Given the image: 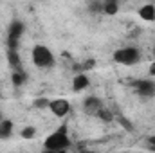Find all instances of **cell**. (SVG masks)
<instances>
[{"label": "cell", "mask_w": 155, "mask_h": 153, "mask_svg": "<svg viewBox=\"0 0 155 153\" xmlns=\"http://www.w3.org/2000/svg\"><path fill=\"white\" fill-rule=\"evenodd\" d=\"M88 85H90V81H88L87 74L78 72L76 76H74V79H72V90L74 92H83L85 88H88Z\"/></svg>", "instance_id": "obj_8"}, {"label": "cell", "mask_w": 155, "mask_h": 153, "mask_svg": "<svg viewBox=\"0 0 155 153\" xmlns=\"http://www.w3.org/2000/svg\"><path fill=\"white\" fill-rule=\"evenodd\" d=\"M99 108H103V101L97 96H87L83 99V110L88 115H96L99 112Z\"/></svg>", "instance_id": "obj_7"}, {"label": "cell", "mask_w": 155, "mask_h": 153, "mask_svg": "<svg viewBox=\"0 0 155 153\" xmlns=\"http://www.w3.org/2000/svg\"><path fill=\"white\" fill-rule=\"evenodd\" d=\"M7 61H9V67L13 70H20L22 69V58H20L18 49H7Z\"/></svg>", "instance_id": "obj_9"}, {"label": "cell", "mask_w": 155, "mask_h": 153, "mask_svg": "<svg viewBox=\"0 0 155 153\" xmlns=\"http://www.w3.org/2000/svg\"><path fill=\"white\" fill-rule=\"evenodd\" d=\"M43 148L49 150V151H65L71 148V139L67 135V126H60L54 133H51L45 142H43Z\"/></svg>", "instance_id": "obj_1"}, {"label": "cell", "mask_w": 155, "mask_h": 153, "mask_svg": "<svg viewBox=\"0 0 155 153\" xmlns=\"http://www.w3.org/2000/svg\"><path fill=\"white\" fill-rule=\"evenodd\" d=\"M31 58H33V63L38 67V69H52L56 65V60H54V54L51 52L49 47L45 45H35L33 47V52H31Z\"/></svg>", "instance_id": "obj_2"}, {"label": "cell", "mask_w": 155, "mask_h": 153, "mask_svg": "<svg viewBox=\"0 0 155 153\" xmlns=\"http://www.w3.org/2000/svg\"><path fill=\"white\" fill-rule=\"evenodd\" d=\"M0 99H2V92H0Z\"/></svg>", "instance_id": "obj_23"}, {"label": "cell", "mask_w": 155, "mask_h": 153, "mask_svg": "<svg viewBox=\"0 0 155 153\" xmlns=\"http://www.w3.org/2000/svg\"><path fill=\"white\" fill-rule=\"evenodd\" d=\"M2 119H4V117H2V112H0V121H2Z\"/></svg>", "instance_id": "obj_20"}, {"label": "cell", "mask_w": 155, "mask_h": 153, "mask_svg": "<svg viewBox=\"0 0 155 153\" xmlns=\"http://www.w3.org/2000/svg\"><path fill=\"white\" fill-rule=\"evenodd\" d=\"M150 76L155 77V61L152 63V65H150Z\"/></svg>", "instance_id": "obj_18"}, {"label": "cell", "mask_w": 155, "mask_h": 153, "mask_svg": "<svg viewBox=\"0 0 155 153\" xmlns=\"http://www.w3.org/2000/svg\"><path fill=\"white\" fill-rule=\"evenodd\" d=\"M11 81H13V86H15V88H20L22 85H25V81H27V74H25V70H24V69H20V70H13V74H11Z\"/></svg>", "instance_id": "obj_12"}, {"label": "cell", "mask_w": 155, "mask_h": 153, "mask_svg": "<svg viewBox=\"0 0 155 153\" xmlns=\"http://www.w3.org/2000/svg\"><path fill=\"white\" fill-rule=\"evenodd\" d=\"M141 60V50L137 47H123L114 52V61L119 65H135Z\"/></svg>", "instance_id": "obj_3"}, {"label": "cell", "mask_w": 155, "mask_h": 153, "mask_svg": "<svg viewBox=\"0 0 155 153\" xmlns=\"http://www.w3.org/2000/svg\"><path fill=\"white\" fill-rule=\"evenodd\" d=\"M134 86L141 99L148 101V99L155 97V81H152V79H137V81H134Z\"/></svg>", "instance_id": "obj_5"}, {"label": "cell", "mask_w": 155, "mask_h": 153, "mask_svg": "<svg viewBox=\"0 0 155 153\" xmlns=\"http://www.w3.org/2000/svg\"><path fill=\"white\" fill-rule=\"evenodd\" d=\"M24 31H25V24L22 20L15 18L9 24V29H7V38H5L7 49H18L20 47V40L24 36Z\"/></svg>", "instance_id": "obj_4"}, {"label": "cell", "mask_w": 155, "mask_h": 153, "mask_svg": "<svg viewBox=\"0 0 155 153\" xmlns=\"http://www.w3.org/2000/svg\"><path fill=\"white\" fill-rule=\"evenodd\" d=\"M49 103H51L49 97H36L33 105H35L36 110H49Z\"/></svg>", "instance_id": "obj_16"}, {"label": "cell", "mask_w": 155, "mask_h": 153, "mask_svg": "<svg viewBox=\"0 0 155 153\" xmlns=\"http://www.w3.org/2000/svg\"><path fill=\"white\" fill-rule=\"evenodd\" d=\"M96 117H99L103 122H112L114 121V114H112V110H108V108H99V112L96 114Z\"/></svg>", "instance_id": "obj_15"}, {"label": "cell", "mask_w": 155, "mask_h": 153, "mask_svg": "<svg viewBox=\"0 0 155 153\" xmlns=\"http://www.w3.org/2000/svg\"><path fill=\"white\" fill-rule=\"evenodd\" d=\"M139 18L144 22H153L155 20V5L153 4H144L139 9Z\"/></svg>", "instance_id": "obj_10"}, {"label": "cell", "mask_w": 155, "mask_h": 153, "mask_svg": "<svg viewBox=\"0 0 155 153\" xmlns=\"http://www.w3.org/2000/svg\"><path fill=\"white\" fill-rule=\"evenodd\" d=\"M148 144H150L152 150H155V137H150V142H148Z\"/></svg>", "instance_id": "obj_19"}, {"label": "cell", "mask_w": 155, "mask_h": 153, "mask_svg": "<svg viewBox=\"0 0 155 153\" xmlns=\"http://www.w3.org/2000/svg\"><path fill=\"white\" fill-rule=\"evenodd\" d=\"M38 2H47V0H38Z\"/></svg>", "instance_id": "obj_22"}, {"label": "cell", "mask_w": 155, "mask_h": 153, "mask_svg": "<svg viewBox=\"0 0 155 153\" xmlns=\"http://www.w3.org/2000/svg\"><path fill=\"white\" fill-rule=\"evenodd\" d=\"M49 110L56 117H67L69 112H71V103L67 99H51Z\"/></svg>", "instance_id": "obj_6"}, {"label": "cell", "mask_w": 155, "mask_h": 153, "mask_svg": "<svg viewBox=\"0 0 155 153\" xmlns=\"http://www.w3.org/2000/svg\"><path fill=\"white\" fill-rule=\"evenodd\" d=\"M13 128H15V124H13L11 119H2L0 121V139L2 141L9 139L13 135Z\"/></svg>", "instance_id": "obj_11"}, {"label": "cell", "mask_w": 155, "mask_h": 153, "mask_svg": "<svg viewBox=\"0 0 155 153\" xmlns=\"http://www.w3.org/2000/svg\"><path fill=\"white\" fill-rule=\"evenodd\" d=\"M119 11V0H103V13L108 16H114Z\"/></svg>", "instance_id": "obj_13"}, {"label": "cell", "mask_w": 155, "mask_h": 153, "mask_svg": "<svg viewBox=\"0 0 155 153\" xmlns=\"http://www.w3.org/2000/svg\"><path fill=\"white\" fill-rule=\"evenodd\" d=\"M153 56H155V45H153Z\"/></svg>", "instance_id": "obj_21"}, {"label": "cell", "mask_w": 155, "mask_h": 153, "mask_svg": "<svg viewBox=\"0 0 155 153\" xmlns=\"http://www.w3.org/2000/svg\"><path fill=\"white\" fill-rule=\"evenodd\" d=\"M20 135H22V139H33L36 135V128L35 126H25V128H22Z\"/></svg>", "instance_id": "obj_17"}, {"label": "cell", "mask_w": 155, "mask_h": 153, "mask_svg": "<svg viewBox=\"0 0 155 153\" xmlns=\"http://www.w3.org/2000/svg\"><path fill=\"white\" fill-rule=\"evenodd\" d=\"M114 119H116L117 122H119V124H121V126H123V128L128 132V133H134V130H135V128H134V124H132V121H130V119H126L123 114L114 115Z\"/></svg>", "instance_id": "obj_14"}]
</instances>
